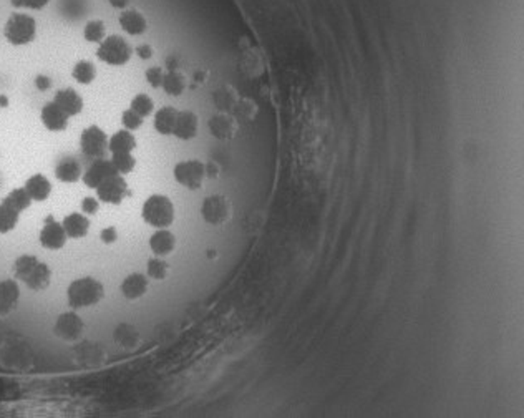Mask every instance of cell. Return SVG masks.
Here are the masks:
<instances>
[{
	"instance_id": "cell-1",
	"label": "cell",
	"mask_w": 524,
	"mask_h": 418,
	"mask_svg": "<svg viewBox=\"0 0 524 418\" xmlns=\"http://www.w3.org/2000/svg\"><path fill=\"white\" fill-rule=\"evenodd\" d=\"M13 279L21 281L33 293H42L50 288L52 269L33 254L18 256L12 264Z\"/></svg>"
},
{
	"instance_id": "cell-2",
	"label": "cell",
	"mask_w": 524,
	"mask_h": 418,
	"mask_svg": "<svg viewBox=\"0 0 524 418\" xmlns=\"http://www.w3.org/2000/svg\"><path fill=\"white\" fill-rule=\"evenodd\" d=\"M105 299V286L91 276L78 277L67 288V303L73 310L98 305Z\"/></svg>"
},
{
	"instance_id": "cell-3",
	"label": "cell",
	"mask_w": 524,
	"mask_h": 418,
	"mask_svg": "<svg viewBox=\"0 0 524 418\" xmlns=\"http://www.w3.org/2000/svg\"><path fill=\"white\" fill-rule=\"evenodd\" d=\"M141 218L146 225L155 227V230L169 227L176 218L174 204L166 194H151L141 206Z\"/></svg>"
},
{
	"instance_id": "cell-4",
	"label": "cell",
	"mask_w": 524,
	"mask_h": 418,
	"mask_svg": "<svg viewBox=\"0 0 524 418\" xmlns=\"http://www.w3.org/2000/svg\"><path fill=\"white\" fill-rule=\"evenodd\" d=\"M4 37L13 47L28 45L37 37V21L28 13H12L4 26Z\"/></svg>"
},
{
	"instance_id": "cell-5",
	"label": "cell",
	"mask_w": 524,
	"mask_h": 418,
	"mask_svg": "<svg viewBox=\"0 0 524 418\" xmlns=\"http://www.w3.org/2000/svg\"><path fill=\"white\" fill-rule=\"evenodd\" d=\"M96 57L110 67H123L133 57V48L121 35H108L98 43Z\"/></svg>"
},
{
	"instance_id": "cell-6",
	"label": "cell",
	"mask_w": 524,
	"mask_h": 418,
	"mask_svg": "<svg viewBox=\"0 0 524 418\" xmlns=\"http://www.w3.org/2000/svg\"><path fill=\"white\" fill-rule=\"evenodd\" d=\"M75 366L80 368H100L108 361V352L100 342L93 340H77L70 349Z\"/></svg>"
},
{
	"instance_id": "cell-7",
	"label": "cell",
	"mask_w": 524,
	"mask_h": 418,
	"mask_svg": "<svg viewBox=\"0 0 524 418\" xmlns=\"http://www.w3.org/2000/svg\"><path fill=\"white\" fill-rule=\"evenodd\" d=\"M201 216L209 226H224L233 218V203L224 194H211L201 204Z\"/></svg>"
},
{
	"instance_id": "cell-8",
	"label": "cell",
	"mask_w": 524,
	"mask_h": 418,
	"mask_svg": "<svg viewBox=\"0 0 524 418\" xmlns=\"http://www.w3.org/2000/svg\"><path fill=\"white\" fill-rule=\"evenodd\" d=\"M173 176L176 183H179L183 188L189 189V191H198L203 188L206 178L204 163L201 159H184V162L176 163Z\"/></svg>"
},
{
	"instance_id": "cell-9",
	"label": "cell",
	"mask_w": 524,
	"mask_h": 418,
	"mask_svg": "<svg viewBox=\"0 0 524 418\" xmlns=\"http://www.w3.org/2000/svg\"><path fill=\"white\" fill-rule=\"evenodd\" d=\"M83 332H85V322L75 310L62 312L53 324V335L63 342L75 344L77 340L82 339Z\"/></svg>"
},
{
	"instance_id": "cell-10",
	"label": "cell",
	"mask_w": 524,
	"mask_h": 418,
	"mask_svg": "<svg viewBox=\"0 0 524 418\" xmlns=\"http://www.w3.org/2000/svg\"><path fill=\"white\" fill-rule=\"evenodd\" d=\"M80 149L88 158H103L108 152V135L96 125L87 126L80 135Z\"/></svg>"
},
{
	"instance_id": "cell-11",
	"label": "cell",
	"mask_w": 524,
	"mask_h": 418,
	"mask_svg": "<svg viewBox=\"0 0 524 418\" xmlns=\"http://www.w3.org/2000/svg\"><path fill=\"white\" fill-rule=\"evenodd\" d=\"M96 198L100 203L111 204V206H118L126 199L130 191H128V183L123 178V174L116 173L108 179H105L100 186L96 189Z\"/></svg>"
},
{
	"instance_id": "cell-12",
	"label": "cell",
	"mask_w": 524,
	"mask_h": 418,
	"mask_svg": "<svg viewBox=\"0 0 524 418\" xmlns=\"http://www.w3.org/2000/svg\"><path fill=\"white\" fill-rule=\"evenodd\" d=\"M68 241V236L65 230H63L62 222H58L52 215H48L43 221V226L40 232H38V242L43 249L48 251H60L65 247Z\"/></svg>"
},
{
	"instance_id": "cell-13",
	"label": "cell",
	"mask_w": 524,
	"mask_h": 418,
	"mask_svg": "<svg viewBox=\"0 0 524 418\" xmlns=\"http://www.w3.org/2000/svg\"><path fill=\"white\" fill-rule=\"evenodd\" d=\"M208 128L216 140L229 142V140H234L238 136L239 121L229 111H218L216 115H213L209 118Z\"/></svg>"
},
{
	"instance_id": "cell-14",
	"label": "cell",
	"mask_w": 524,
	"mask_h": 418,
	"mask_svg": "<svg viewBox=\"0 0 524 418\" xmlns=\"http://www.w3.org/2000/svg\"><path fill=\"white\" fill-rule=\"evenodd\" d=\"M116 173H118V171H116L115 164H113V162H111V159L96 158L95 162H93L90 166L87 168V171H83L82 181L87 188L96 189L103 181H105V179H108L110 176H113V174H116Z\"/></svg>"
},
{
	"instance_id": "cell-15",
	"label": "cell",
	"mask_w": 524,
	"mask_h": 418,
	"mask_svg": "<svg viewBox=\"0 0 524 418\" xmlns=\"http://www.w3.org/2000/svg\"><path fill=\"white\" fill-rule=\"evenodd\" d=\"M21 300V288L17 279L0 281V319H6L17 309Z\"/></svg>"
},
{
	"instance_id": "cell-16",
	"label": "cell",
	"mask_w": 524,
	"mask_h": 418,
	"mask_svg": "<svg viewBox=\"0 0 524 418\" xmlns=\"http://www.w3.org/2000/svg\"><path fill=\"white\" fill-rule=\"evenodd\" d=\"M118 23L121 30L126 32L131 37L143 35L150 27L148 18H146L145 13L138 11V9H125V11H121L118 16Z\"/></svg>"
},
{
	"instance_id": "cell-17",
	"label": "cell",
	"mask_w": 524,
	"mask_h": 418,
	"mask_svg": "<svg viewBox=\"0 0 524 418\" xmlns=\"http://www.w3.org/2000/svg\"><path fill=\"white\" fill-rule=\"evenodd\" d=\"M68 118H70V116H68L57 103H53V101H48V103L43 105L40 110L42 125L45 126L48 131H53V133L65 131L68 128Z\"/></svg>"
},
{
	"instance_id": "cell-18",
	"label": "cell",
	"mask_w": 524,
	"mask_h": 418,
	"mask_svg": "<svg viewBox=\"0 0 524 418\" xmlns=\"http://www.w3.org/2000/svg\"><path fill=\"white\" fill-rule=\"evenodd\" d=\"M150 289V277L141 274V272H133L126 276L123 283L120 284V293L126 300H138L145 298Z\"/></svg>"
},
{
	"instance_id": "cell-19",
	"label": "cell",
	"mask_w": 524,
	"mask_h": 418,
	"mask_svg": "<svg viewBox=\"0 0 524 418\" xmlns=\"http://www.w3.org/2000/svg\"><path fill=\"white\" fill-rule=\"evenodd\" d=\"M198 131H199L198 115L191 110L179 111L173 136L181 140V142H191V140H194L196 136H198Z\"/></svg>"
},
{
	"instance_id": "cell-20",
	"label": "cell",
	"mask_w": 524,
	"mask_h": 418,
	"mask_svg": "<svg viewBox=\"0 0 524 418\" xmlns=\"http://www.w3.org/2000/svg\"><path fill=\"white\" fill-rule=\"evenodd\" d=\"M176 246H178V241H176V236L168 230V227L156 230L150 237V249L158 257H166L173 254Z\"/></svg>"
},
{
	"instance_id": "cell-21",
	"label": "cell",
	"mask_w": 524,
	"mask_h": 418,
	"mask_svg": "<svg viewBox=\"0 0 524 418\" xmlns=\"http://www.w3.org/2000/svg\"><path fill=\"white\" fill-rule=\"evenodd\" d=\"M53 103H57L68 116H77L83 111V98L75 89H62L53 95Z\"/></svg>"
},
{
	"instance_id": "cell-22",
	"label": "cell",
	"mask_w": 524,
	"mask_h": 418,
	"mask_svg": "<svg viewBox=\"0 0 524 418\" xmlns=\"http://www.w3.org/2000/svg\"><path fill=\"white\" fill-rule=\"evenodd\" d=\"M113 340L118 347L125 351H135L141 344V334L136 325L130 322H120L113 330Z\"/></svg>"
},
{
	"instance_id": "cell-23",
	"label": "cell",
	"mask_w": 524,
	"mask_h": 418,
	"mask_svg": "<svg viewBox=\"0 0 524 418\" xmlns=\"http://www.w3.org/2000/svg\"><path fill=\"white\" fill-rule=\"evenodd\" d=\"M68 239H83L90 232V220L83 213H70L62 220Z\"/></svg>"
},
{
	"instance_id": "cell-24",
	"label": "cell",
	"mask_w": 524,
	"mask_h": 418,
	"mask_svg": "<svg viewBox=\"0 0 524 418\" xmlns=\"http://www.w3.org/2000/svg\"><path fill=\"white\" fill-rule=\"evenodd\" d=\"M23 188H26L28 196L32 198V201H35V203L47 201L52 194L50 179L42 173H35V174H32V176H28L26 184H23Z\"/></svg>"
},
{
	"instance_id": "cell-25",
	"label": "cell",
	"mask_w": 524,
	"mask_h": 418,
	"mask_svg": "<svg viewBox=\"0 0 524 418\" xmlns=\"http://www.w3.org/2000/svg\"><path fill=\"white\" fill-rule=\"evenodd\" d=\"M138 142H136L135 135L128 130H120L113 133L108 138V149L111 154L116 153H133Z\"/></svg>"
},
{
	"instance_id": "cell-26",
	"label": "cell",
	"mask_w": 524,
	"mask_h": 418,
	"mask_svg": "<svg viewBox=\"0 0 524 418\" xmlns=\"http://www.w3.org/2000/svg\"><path fill=\"white\" fill-rule=\"evenodd\" d=\"M83 176L82 164L75 158H63L55 166V178L62 183H77Z\"/></svg>"
},
{
	"instance_id": "cell-27",
	"label": "cell",
	"mask_w": 524,
	"mask_h": 418,
	"mask_svg": "<svg viewBox=\"0 0 524 418\" xmlns=\"http://www.w3.org/2000/svg\"><path fill=\"white\" fill-rule=\"evenodd\" d=\"M179 111L174 106H163L155 113V130L163 136H171L174 131Z\"/></svg>"
},
{
	"instance_id": "cell-28",
	"label": "cell",
	"mask_w": 524,
	"mask_h": 418,
	"mask_svg": "<svg viewBox=\"0 0 524 418\" xmlns=\"http://www.w3.org/2000/svg\"><path fill=\"white\" fill-rule=\"evenodd\" d=\"M163 90L169 96H181L188 89V77L179 68H171L168 74H165Z\"/></svg>"
},
{
	"instance_id": "cell-29",
	"label": "cell",
	"mask_w": 524,
	"mask_h": 418,
	"mask_svg": "<svg viewBox=\"0 0 524 418\" xmlns=\"http://www.w3.org/2000/svg\"><path fill=\"white\" fill-rule=\"evenodd\" d=\"M239 100V94L231 85H221L218 90H214L213 101L218 106L219 111H229L236 106Z\"/></svg>"
},
{
	"instance_id": "cell-30",
	"label": "cell",
	"mask_w": 524,
	"mask_h": 418,
	"mask_svg": "<svg viewBox=\"0 0 524 418\" xmlns=\"http://www.w3.org/2000/svg\"><path fill=\"white\" fill-rule=\"evenodd\" d=\"M72 79L80 85H91L96 80V67L90 60H78L72 68Z\"/></svg>"
},
{
	"instance_id": "cell-31",
	"label": "cell",
	"mask_w": 524,
	"mask_h": 418,
	"mask_svg": "<svg viewBox=\"0 0 524 418\" xmlns=\"http://www.w3.org/2000/svg\"><path fill=\"white\" fill-rule=\"evenodd\" d=\"M2 203L6 204V206L11 208V209H13V211L23 213V211H27V209L32 206V198L28 196V193L26 191V188L22 186V188L12 189V191L9 193L7 196L2 199Z\"/></svg>"
},
{
	"instance_id": "cell-32",
	"label": "cell",
	"mask_w": 524,
	"mask_h": 418,
	"mask_svg": "<svg viewBox=\"0 0 524 418\" xmlns=\"http://www.w3.org/2000/svg\"><path fill=\"white\" fill-rule=\"evenodd\" d=\"M233 111L238 121L243 120V121H247V123H251V121L256 120V116L259 113V106L256 101L251 98H239Z\"/></svg>"
},
{
	"instance_id": "cell-33",
	"label": "cell",
	"mask_w": 524,
	"mask_h": 418,
	"mask_svg": "<svg viewBox=\"0 0 524 418\" xmlns=\"http://www.w3.org/2000/svg\"><path fill=\"white\" fill-rule=\"evenodd\" d=\"M106 37V26L100 18H91L83 27V38L88 43H100Z\"/></svg>"
},
{
	"instance_id": "cell-34",
	"label": "cell",
	"mask_w": 524,
	"mask_h": 418,
	"mask_svg": "<svg viewBox=\"0 0 524 418\" xmlns=\"http://www.w3.org/2000/svg\"><path fill=\"white\" fill-rule=\"evenodd\" d=\"M21 220V213L13 211L4 203H0V235H9L16 230Z\"/></svg>"
},
{
	"instance_id": "cell-35",
	"label": "cell",
	"mask_w": 524,
	"mask_h": 418,
	"mask_svg": "<svg viewBox=\"0 0 524 418\" xmlns=\"http://www.w3.org/2000/svg\"><path fill=\"white\" fill-rule=\"evenodd\" d=\"M146 274L153 281H165L169 276V264L163 257H151L146 262Z\"/></svg>"
},
{
	"instance_id": "cell-36",
	"label": "cell",
	"mask_w": 524,
	"mask_h": 418,
	"mask_svg": "<svg viewBox=\"0 0 524 418\" xmlns=\"http://www.w3.org/2000/svg\"><path fill=\"white\" fill-rule=\"evenodd\" d=\"M130 108L133 111H136V113H138L140 116L146 118V116H150L155 111V101L150 95L138 94V95H135L133 98H131Z\"/></svg>"
},
{
	"instance_id": "cell-37",
	"label": "cell",
	"mask_w": 524,
	"mask_h": 418,
	"mask_svg": "<svg viewBox=\"0 0 524 418\" xmlns=\"http://www.w3.org/2000/svg\"><path fill=\"white\" fill-rule=\"evenodd\" d=\"M111 162H113L116 171L120 174H128L135 169L136 159L133 153H116L111 154Z\"/></svg>"
},
{
	"instance_id": "cell-38",
	"label": "cell",
	"mask_w": 524,
	"mask_h": 418,
	"mask_svg": "<svg viewBox=\"0 0 524 418\" xmlns=\"http://www.w3.org/2000/svg\"><path fill=\"white\" fill-rule=\"evenodd\" d=\"M143 123H145L143 116H140L138 113H136V111H133L131 108H126L123 113H121V125L125 126V130L135 131V130L141 128Z\"/></svg>"
},
{
	"instance_id": "cell-39",
	"label": "cell",
	"mask_w": 524,
	"mask_h": 418,
	"mask_svg": "<svg viewBox=\"0 0 524 418\" xmlns=\"http://www.w3.org/2000/svg\"><path fill=\"white\" fill-rule=\"evenodd\" d=\"M163 79H165V72L161 67L155 65V67L146 68L145 80L150 86H153V89H160V86L163 85Z\"/></svg>"
},
{
	"instance_id": "cell-40",
	"label": "cell",
	"mask_w": 524,
	"mask_h": 418,
	"mask_svg": "<svg viewBox=\"0 0 524 418\" xmlns=\"http://www.w3.org/2000/svg\"><path fill=\"white\" fill-rule=\"evenodd\" d=\"M12 7L16 9H30V11H42L50 4V0H11Z\"/></svg>"
},
{
	"instance_id": "cell-41",
	"label": "cell",
	"mask_w": 524,
	"mask_h": 418,
	"mask_svg": "<svg viewBox=\"0 0 524 418\" xmlns=\"http://www.w3.org/2000/svg\"><path fill=\"white\" fill-rule=\"evenodd\" d=\"M80 208H82V213H83V215H87V216H95L96 213L100 211V201H98V198L85 196V198L82 199Z\"/></svg>"
},
{
	"instance_id": "cell-42",
	"label": "cell",
	"mask_w": 524,
	"mask_h": 418,
	"mask_svg": "<svg viewBox=\"0 0 524 418\" xmlns=\"http://www.w3.org/2000/svg\"><path fill=\"white\" fill-rule=\"evenodd\" d=\"M100 241L105 246H111L118 241V230L115 226H106L100 231Z\"/></svg>"
},
{
	"instance_id": "cell-43",
	"label": "cell",
	"mask_w": 524,
	"mask_h": 418,
	"mask_svg": "<svg viewBox=\"0 0 524 418\" xmlns=\"http://www.w3.org/2000/svg\"><path fill=\"white\" fill-rule=\"evenodd\" d=\"M135 53L141 58V60H150V58H153L155 55V48L151 47L150 43H141V45L135 48Z\"/></svg>"
},
{
	"instance_id": "cell-44",
	"label": "cell",
	"mask_w": 524,
	"mask_h": 418,
	"mask_svg": "<svg viewBox=\"0 0 524 418\" xmlns=\"http://www.w3.org/2000/svg\"><path fill=\"white\" fill-rule=\"evenodd\" d=\"M33 84H35V89L40 90V91H47L52 89V79L48 75H37L35 80H33Z\"/></svg>"
},
{
	"instance_id": "cell-45",
	"label": "cell",
	"mask_w": 524,
	"mask_h": 418,
	"mask_svg": "<svg viewBox=\"0 0 524 418\" xmlns=\"http://www.w3.org/2000/svg\"><path fill=\"white\" fill-rule=\"evenodd\" d=\"M204 169H206V178H209V179H218L219 174H221V166H219L216 162L204 163Z\"/></svg>"
},
{
	"instance_id": "cell-46",
	"label": "cell",
	"mask_w": 524,
	"mask_h": 418,
	"mask_svg": "<svg viewBox=\"0 0 524 418\" xmlns=\"http://www.w3.org/2000/svg\"><path fill=\"white\" fill-rule=\"evenodd\" d=\"M131 0H108V4L113 9H118V11H125V9H128Z\"/></svg>"
},
{
	"instance_id": "cell-47",
	"label": "cell",
	"mask_w": 524,
	"mask_h": 418,
	"mask_svg": "<svg viewBox=\"0 0 524 418\" xmlns=\"http://www.w3.org/2000/svg\"><path fill=\"white\" fill-rule=\"evenodd\" d=\"M9 103H11L9 96L6 94H0V108H7Z\"/></svg>"
}]
</instances>
